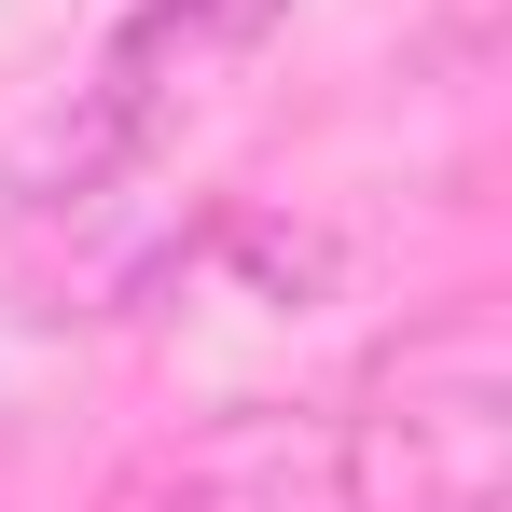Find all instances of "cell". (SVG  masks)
<instances>
[{
  "label": "cell",
  "mask_w": 512,
  "mask_h": 512,
  "mask_svg": "<svg viewBox=\"0 0 512 512\" xmlns=\"http://www.w3.org/2000/svg\"><path fill=\"white\" fill-rule=\"evenodd\" d=\"M346 485L360 512H499L512 499V388L471 333H443L429 360L388 374L374 416H346Z\"/></svg>",
  "instance_id": "7a4b0ae2"
},
{
  "label": "cell",
  "mask_w": 512,
  "mask_h": 512,
  "mask_svg": "<svg viewBox=\"0 0 512 512\" xmlns=\"http://www.w3.org/2000/svg\"><path fill=\"white\" fill-rule=\"evenodd\" d=\"M277 14H291V0H153V14L97 56V84L56 111V139L28 153V180H14V194H28V208H97V194H111V167H139V153H153V125H167L208 70H236Z\"/></svg>",
  "instance_id": "6da1fadb"
},
{
  "label": "cell",
  "mask_w": 512,
  "mask_h": 512,
  "mask_svg": "<svg viewBox=\"0 0 512 512\" xmlns=\"http://www.w3.org/2000/svg\"><path fill=\"white\" fill-rule=\"evenodd\" d=\"M97 512H360V485L333 429L250 416V429H194L180 457H139Z\"/></svg>",
  "instance_id": "3957f363"
}]
</instances>
